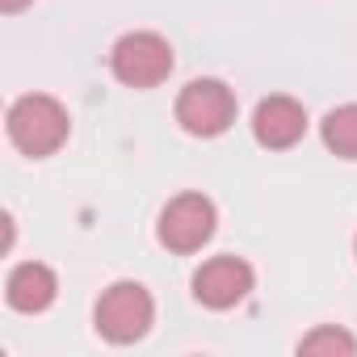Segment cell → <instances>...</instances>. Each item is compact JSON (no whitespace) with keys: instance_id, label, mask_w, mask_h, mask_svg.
I'll use <instances>...</instances> for the list:
<instances>
[{"instance_id":"1","label":"cell","mask_w":357,"mask_h":357,"mask_svg":"<svg viewBox=\"0 0 357 357\" xmlns=\"http://www.w3.org/2000/svg\"><path fill=\"white\" fill-rule=\"evenodd\" d=\"M68 130H72L68 109L47 93H26L9 105V139L17 151H26L34 160L55 155L68 143Z\"/></svg>"},{"instance_id":"2","label":"cell","mask_w":357,"mask_h":357,"mask_svg":"<svg viewBox=\"0 0 357 357\" xmlns=\"http://www.w3.org/2000/svg\"><path fill=\"white\" fill-rule=\"evenodd\" d=\"M93 319L109 344H135L147 336V328L155 319V303L139 282H114L109 290H101Z\"/></svg>"},{"instance_id":"3","label":"cell","mask_w":357,"mask_h":357,"mask_svg":"<svg viewBox=\"0 0 357 357\" xmlns=\"http://www.w3.org/2000/svg\"><path fill=\"white\" fill-rule=\"evenodd\" d=\"M109 72L126 89H155L172 76V47L151 30L122 34L109 51Z\"/></svg>"},{"instance_id":"4","label":"cell","mask_w":357,"mask_h":357,"mask_svg":"<svg viewBox=\"0 0 357 357\" xmlns=\"http://www.w3.org/2000/svg\"><path fill=\"white\" fill-rule=\"evenodd\" d=\"M176 122L198 139H215L236 122V93L215 76L190 80L181 89V97H176Z\"/></svg>"},{"instance_id":"5","label":"cell","mask_w":357,"mask_h":357,"mask_svg":"<svg viewBox=\"0 0 357 357\" xmlns=\"http://www.w3.org/2000/svg\"><path fill=\"white\" fill-rule=\"evenodd\" d=\"M215 202L206 194H176L164 211H160V223H155V236L168 252H198L202 244H211L215 236Z\"/></svg>"},{"instance_id":"6","label":"cell","mask_w":357,"mask_h":357,"mask_svg":"<svg viewBox=\"0 0 357 357\" xmlns=\"http://www.w3.org/2000/svg\"><path fill=\"white\" fill-rule=\"evenodd\" d=\"M252 282H257V273H252L248 261H240V257H211L194 273V298L202 307H211V311H227V307L248 298Z\"/></svg>"},{"instance_id":"7","label":"cell","mask_w":357,"mask_h":357,"mask_svg":"<svg viewBox=\"0 0 357 357\" xmlns=\"http://www.w3.org/2000/svg\"><path fill=\"white\" fill-rule=\"evenodd\" d=\"M252 135H257L261 147L286 151V147H294V143L307 135V109H303L294 97L273 93V97H265V101L252 109Z\"/></svg>"},{"instance_id":"8","label":"cell","mask_w":357,"mask_h":357,"mask_svg":"<svg viewBox=\"0 0 357 357\" xmlns=\"http://www.w3.org/2000/svg\"><path fill=\"white\" fill-rule=\"evenodd\" d=\"M55 294H59V282H55L51 265H43V261L17 265V269L9 273V282H5V303H9L13 311H22V315L47 311V307L55 303Z\"/></svg>"},{"instance_id":"9","label":"cell","mask_w":357,"mask_h":357,"mask_svg":"<svg viewBox=\"0 0 357 357\" xmlns=\"http://www.w3.org/2000/svg\"><path fill=\"white\" fill-rule=\"evenodd\" d=\"M319 139H324V147H328L332 155L357 160V101L328 109L324 122H319Z\"/></svg>"},{"instance_id":"10","label":"cell","mask_w":357,"mask_h":357,"mask_svg":"<svg viewBox=\"0 0 357 357\" xmlns=\"http://www.w3.org/2000/svg\"><path fill=\"white\" fill-rule=\"evenodd\" d=\"M298 353H340V357H353L357 340L344 328H315V332H307L298 340Z\"/></svg>"},{"instance_id":"11","label":"cell","mask_w":357,"mask_h":357,"mask_svg":"<svg viewBox=\"0 0 357 357\" xmlns=\"http://www.w3.org/2000/svg\"><path fill=\"white\" fill-rule=\"evenodd\" d=\"M30 0H0V13H22Z\"/></svg>"},{"instance_id":"12","label":"cell","mask_w":357,"mask_h":357,"mask_svg":"<svg viewBox=\"0 0 357 357\" xmlns=\"http://www.w3.org/2000/svg\"><path fill=\"white\" fill-rule=\"evenodd\" d=\"M353 252H357V240H353Z\"/></svg>"}]
</instances>
